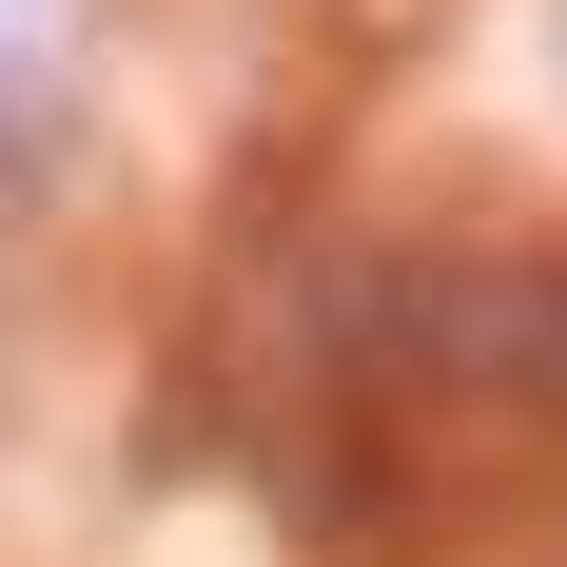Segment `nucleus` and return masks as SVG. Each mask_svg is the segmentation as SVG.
Segmentation results:
<instances>
[{"mask_svg": "<svg viewBox=\"0 0 567 567\" xmlns=\"http://www.w3.org/2000/svg\"><path fill=\"white\" fill-rule=\"evenodd\" d=\"M59 99V0H0V137H40Z\"/></svg>", "mask_w": 567, "mask_h": 567, "instance_id": "1", "label": "nucleus"}]
</instances>
